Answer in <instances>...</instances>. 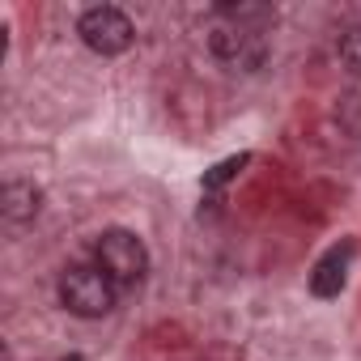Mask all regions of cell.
<instances>
[{
  "label": "cell",
  "mask_w": 361,
  "mask_h": 361,
  "mask_svg": "<svg viewBox=\"0 0 361 361\" xmlns=\"http://www.w3.org/2000/svg\"><path fill=\"white\" fill-rule=\"evenodd\" d=\"M268 26H272V9L264 5H226L217 9L213 22V56L221 64H230L234 73H251L268 60Z\"/></svg>",
  "instance_id": "1"
},
{
  "label": "cell",
  "mask_w": 361,
  "mask_h": 361,
  "mask_svg": "<svg viewBox=\"0 0 361 361\" xmlns=\"http://www.w3.org/2000/svg\"><path fill=\"white\" fill-rule=\"evenodd\" d=\"M115 281L98 268V264H73V268H64V276H60V302L73 310V314H81V319H98V314H106L111 306H115Z\"/></svg>",
  "instance_id": "2"
},
{
  "label": "cell",
  "mask_w": 361,
  "mask_h": 361,
  "mask_svg": "<svg viewBox=\"0 0 361 361\" xmlns=\"http://www.w3.org/2000/svg\"><path fill=\"white\" fill-rule=\"evenodd\" d=\"M94 264L115 281V285H140L149 272V251L132 230H106L94 247Z\"/></svg>",
  "instance_id": "3"
},
{
  "label": "cell",
  "mask_w": 361,
  "mask_h": 361,
  "mask_svg": "<svg viewBox=\"0 0 361 361\" xmlns=\"http://www.w3.org/2000/svg\"><path fill=\"white\" fill-rule=\"evenodd\" d=\"M77 35H81V43H85L90 51H98V56H119V51L132 47L136 26H132V18H128L123 9L98 5V9H85V13H81Z\"/></svg>",
  "instance_id": "4"
},
{
  "label": "cell",
  "mask_w": 361,
  "mask_h": 361,
  "mask_svg": "<svg viewBox=\"0 0 361 361\" xmlns=\"http://www.w3.org/2000/svg\"><path fill=\"white\" fill-rule=\"evenodd\" d=\"M348 259H353V243H340V247H331V251H327V255L314 264V272H310V293H314V298H336V293L344 289Z\"/></svg>",
  "instance_id": "5"
},
{
  "label": "cell",
  "mask_w": 361,
  "mask_h": 361,
  "mask_svg": "<svg viewBox=\"0 0 361 361\" xmlns=\"http://www.w3.org/2000/svg\"><path fill=\"white\" fill-rule=\"evenodd\" d=\"M0 213H5L9 226H26L39 213V188L35 183H5L0 192Z\"/></svg>",
  "instance_id": "6"
},
{
  "label": "cell",
  "mask_w": 361,
  "mask_h": 361,
  "mask_svg": "<svg viewBox=\"0 0 361 361\" xmlns=\"http://www.w3.org/2000/svg\"><path fill=\"white\" fill-rule=\"evenodd\" d=\"M340 60L353 77H361V26H353L344 39H340Z\"/></svg>",
  "instance_id": "7"
},
{
  "label": "cell",
  "mask_w": 361,
  "mask_h": 361,
  "mask_svg": "<svg viewBox=\"0 0 361 361\" xmlns=\"http://www.w3.org/2000/svg\"><path fill=\"white\" fill-rule=\"evenodd\" d=\"M243 166H247V153H243V157H230V161H221V166H217V170L204 178V188H221V183H230V178H234Z\"/></svg>",
  "instance_id": "8"
},
{
  "label": "cell",
  "mask_w": 361,
  "mask_h": 361,
  "mask_svg": "<svg viewBox=\"0 0 361 361\" xmlns=\"http://www.w3.org/2000/svg\"><path fill=\"white\" fill-rule=\"evenodd\" d=\"M68 361H81V357H68Z\"/></svg>",
  "instance_id": "9"
}]
</instances>
